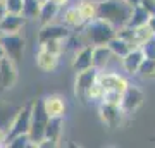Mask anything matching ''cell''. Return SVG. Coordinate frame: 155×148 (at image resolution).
Instances as JSON below:
<instances>
[{"label":"cell","instance_id":"6da1fadb","mask_svg":"<svg viewBox=\"0 0 155 148\" xmlns=\"http://www.w3.org/2000/svg\"><path fill=\"white\" fill-rule=\"evenodd\" d=\"M133 12V5L122 0H98V17L105 19L112 26L119 28L126 26Z\"/></svg>","mask_w":155,"mask_h":148},{"label":"cell","instance_id":"7a4b0ae2","mask_svg":"<svg viewBox=\"0 0 155 148\" xmlns=\"http://www.w3.org/2000/svg\"><path fill=\"white\" fill-rule=\"evenodd\" d=\"M83 29V40L84 43H90V45H107L109 40H112L114 36L117 35V29L112 26L110 22H107L105 19L102 17H95L91 21L84 22V26L81 28Z\"/></svg>","mask_w":155,"mask_h":148},{"label":"cell","instance_id":"3957f363","mask_svg":"<svg viewBox=\"0 0 155 148\" xmlns=\"http://www.w3.org/2000/svg\"><path fill=\"white\" fill-rule=\"evenodd\" d=\"M47 122H48V115L43 109L41 98L31 100V124H29V131H28L31 146H38L40 141L43 140Z\"/></svg>","mask_w":155,"mask_h":148},{"label":"cell","instance_id":"277c9868","mask_svg":"<svg viewBox=\"0 0 155 148\" xmlns=\"http://www.w3.org/2000/svg\"><path fill=\"white\" fill-rule=\"evenodd\" d=\"M29 124H31V102L17 110L16 115H14V119L9 122V126H7V141L11 138L21 136V134H28Z\"/></svg>","mask_w":155,"mask_h":148},{"label":"cell","instance_id":"5b68a950","mask_svg":"<svg viewBox=\"0 0 155 148\" xmlns=\"http://www.w3.org/2000/svg\"><path fill=\"white\" fill-rule=\"evenodd\" d=\"M0 43L4 47L7 57H11L12 61L19 62L24 54V47H26V40L21 33H9V35H0Z\"/></svg>","mask_w":155,"mask_h":148},{"label":"cell","instance_id":"8992f818","mask_svg":"<svg viewBox=\"0 0 155 148\" xmlns=\"http://www.w3.org/2000/svg\"><path fill=\"white\" fill-rule=\"evenodd\" d=\"M97 77H98V69L97 67H90V69L76 72V77H74V97L79 102L86 104V93H88L90 86L97 81Z\"/></svg>","mask_w":155,"mask_h":148},{"label":"cell","instance_id":"52a82bcc","mask_svg":"<svg viewBox=\"0 0 155 148\" xmlns=\"http://www.w3.org/2000/svg\"><path fill=\"white\" fill-rule=\"evenodd\" d=\"M98 115L102 122L107 127L116 129L122 124V119L126 117V112L122 110L121 105H114V104H107V102H100L98 104Z\"/></svg>","mask_w":155,"mask_h":148},{"label":"cell","instance_id":"ba28073f","mask_svg":"<svg viewBox=\"0 0 155 148\" xmlns=\"http://www.w3.org/2000/svg\"><path fill=\"white\" fill-rule=\"evenodd\" d=\"M98 81L102 83L104 91L124 93V90L129 86V79L117 71H98Z\"/></svg>","mask_w":155,"mask_h":148},{"label":"cell","instance_id":"9c48e42d","mask_svg":"<svg viewBox=\"0 0 155 148\" xmlns=\"http://www.w3.org/2000/svg\"><path fill=\"white\" fill-rule=\"evenodd\" d=\"M17 81V62L4 55L0 59V91H9Z\"/></svg>","mask_w":155,"mask_h":148},{"label":"cell","instance_id":"30bf717a","mask_svg":"<svg viewBox=\"0 0 155 148\" xmlns=\"http://www.w3.org/2000/svg\"><path fill=\"white\" fill-rule=\"evenodd\" d=\"M64 134V117H54L48 119L47 127H45V136L40 141L38 148L41 146H57Z\"/></svg>","mask_w":155,"mask_h":148},{"label":"cell","instance_id":"8fae6325","mask_svg":"<svg viewBox=\"0 0 155 148\" xmlns=\"http://www.w3.org/2000/svg\"><path fill=\"white\" fill-rule=\"evenodd\" d=\"M71 36V29L67 26H64L62 22L54 21L48 24H41L38 31V43L45 41V40H67Z\"/></svg>","mask_w":155,"mask_h":148},{"label":"cell","instance_id":"7c38bea8","mask_svg":"<svg viewBox=\"0 0 155 148\" xmlns=\"http://www.w3.org/2000/svg\"><path fill=\"white\" fill-rule=\"evenodd\" d=\"M41 104H43V109L48 115V119H54V117H66V110H67V104L66 98L62 95L52 93L47 95L41 98Z\"/></svg>","mask_w":155,"mask_h":148},{"label":"cell","instance_id":"4fadbf2b","mask_svg":"<svg viewBox=\"0 0 155 148\" xmlns=\"http://www.w3.org/2000/svg\"><path fill=\"white\" fill-rule=\"evenodd\" d=\"M143 98H145L143 91H141L136 84H131V83H129V86L124 90L122 98H121V107H122V110L126 112V115L138 109L140 105L143 104Z\"/></svg>","mask_w":155,"mask_h":148},{"label":"cell","instance_id":"5bb4252c","mask_svg":"<svg viewBox=\"0 0 155 148\" xmlns=\"http://www.w3.org/2000/svg\"><path fill=\"white\" fill-rule=\"evenodd\" d=\"M57 21L62 22L64 26H67L71 31L72 29H81L84 26V19L81 17L79 9H78L76 4H67L66 7H62Z\"/></svg>","mask_w":155,"mask_h":148},{"label":"cell","instance_id":"9a60e30c","mask_svg":"<svg viewBox=\"0 0 155 148\" xmlns=\"http://www.w3.org/2000/svg\"><path fill=\"white\" fill-rule=\"evenodd\" d=\"M143 59H145V54H143V50L140 48V47L131 48L121 59L122 71L126 72V74H129V76H136V72H138V69H140V66H141Z\"/></svg>","mask_w":155,"mask_h":148},{"label":"cell","instance_id":"2e32d148","mask_svg":"<svg viewBox=\"0 0 155 148\" xmlns=\"http://www.w3.org/2000/svg\"><path fill=\"white\" fill-rule=\"evenodd\" d=\"M90 67H93V45L84 43L76 50V54L72 57V69L79 72Z\"/></svg>","mask_w":155,"mask_h":148},{"label":"cell","instance_id":"e0dca14e","mask_svg":"<svg viewBox=\"0 0 155 148\" xmlns=\"http://www.w3.org/2000/svg\"><path fill=\"white\" fill-rule=\"evenodd\" d=\"M116 55L110 52L107 45H95L93 47V67L98 71H107L110 64L114 62Z\"/></svg>","mask_w":155,"mask_h":148},{"label":"cell","instance_id":"ac0fdd59","mask_svg":"<svg viewBox=\"0 0 155 148\" xmlns=\"http://www.w3.org/2000/svg\"><path fill=\"white\" fill-rule=\"evenodd\" d=\"M59 59L61 55H55V54H50L43 48H38V52L35 54V64L38 67L40 71L43 72H54L59 67Z\"/></svg>","mask_w":155,"mask_h":148},{"label":"cell","instance_id":"d6986e66","mask_svg":"<svg viewBox=\"0 0 155 148\" xmlns=\"http://www.w3.org/2000/svg\"><path fill=\"white\" fill-rule=\"evenodd\" d=\"M26 24V19L22 14H12L7 12L4 19L0 21V35H9V33H21L22 28Z\"/></svg>","mask_w":155,"mask_h":148},{"label":"cell","instance_id":"ffe728a7","mask_svg":"<svg viewBox=\"0 0 155 148\" xmlns=\"http://www.w3.org/2000/svg\"><path fill=\"white\" fill-rule=\"evenodd\" d=\"M61 5H57L55 2H52V0H47L41 4V9H40V16L36 21L40 22V26L41 24H48V22H54L57 21V17L61 14Z\"/></svg>","mask_w":155,"mask_h":148},{"label":"cell","instance_id":"44dd1931","mask_svg":"<svg viewBox=\"0 0 155 148\" xmlns=\"http://www.w3.org/2000/svg\"><path fill=\"white\" fill-rule=\"evenodd\" d=\"M79 14L84 19V22L91 21L98 16V0H78L76 2Z\"/></svg>","mask_w":155,"mask_h":148},{"label":"cell","instance_id":"7402d4cb","mask_svg":"<svg viewBox=\"0 0 155 148\" xmlns=\"http://www.w3.org/2000/svg\"><path fill=\"white\" fill-rule=\"evenodd\" d=\"M107 47H109L112 54L116 55V57H119V59H122V57H124V55L129 52V50L134 48V47L129 43L126 38H122V36H119V35H116L112 40H109Z\"/></svg>","mask_w":155,"mask_h":148},{"label":"cell","instance_id":"603a6c76","mask_svg":"<svg viewBox=\"0 0 155 148\" xmlns=\"http://www.w3.org/2000/svg\"><path fill=\"white\" fill-rule=\"evenodd\" d=\"M150 14L147 9H145L141 4H138V5L133 7V12H131V17H129V21H127L126 26L129 28H136V26H141V24H147L150 19Z\"/></svg>","mask_w":155,"mask_h":148},{"label":"cell","instance_id":"cb8c5ba5","mask_svg":"<svg viewBox=\"0 0 155 148\" xmlns=\"http://www.w3.org/2000/svg\"><path fill=\"white\" fill-rule=\"evenodd\" d=\"M40 9H41V2L40 0H22V17L26 21H36L40 16Z\"/></svg>","mask_w":155,"mask_h":148},{"label":"cell","instance_id":"d4e9b609","mask_svg":"<svg viewBox=\"0 0 155 148\" xmlns=\"http://www.w3.org/2000/svg\"><path fill=\"white\" fill-rule=\"evenodd\" d=\"M66 41L67 40H45V41H40L38 48H43L50 54L55 55H62L66 52Z\"/></svg>","mask_w":155,"mask_h":148},{"label":"cell","instance_id":"484cf974","mask_svg":"<svg viewBox=\"0 0 155 148\" xmlns=\"http://www.w3.org/2000/svg\"><path fill=\"white\" fill-rule=\"evenodd\" d=\"M102 97H104V86H102V83L97 77V81L90 86L88 93H86V102H90V104H100Z\"/></svg>","mask_w":155,"mask_h":148},{"label":"cell","instance_id":"4316f807","mask_svg":"<svg viewBox=\"0 0 155 148\" xmlns=\"http://www.w3.org/2000/svg\"><path fill=\"white\" fill-rule=\"evenodd\" d=\"M153 72H155V59H147L145 57L138 72H136V76L147 79V77H153Z\"/></svg>","mask_w":155,"mask_h":148},{"label":"cell","instance_id":"83f0119b","mask_svg":"<svg viewBox=\"0 0 155 148\" xmlns=\"http://www.w3.org/2000/svg\"><path fill=\"white\" fill-rule=\"evenodd\" d=\"M5 146L9 148H21V146H31V141H29V136L28 134H21V136H16V138H11L7 141Z\"/></svg>","mask_w":155,"mask_h":148},{"label":"cell","instance_id":"f1b7e54d","mask_svg":"<svg viewBox=\"0 0 155 148\" xmlns=\"http://www.w3.org/2000/svg\"><path fill=\"white\" fill-rule=\"evenodd\" d=\"M140 48L143 50V54H145L147 59H155V36L148 38Z\"/></svg>","mask_w":155,"mask_h":148},{"label":"cell","instance_id":"f546056e","mask_svg":"<svg viewBox=\"0 0 155 148\" xmlns=\"http://www.w3.org/2000/svg\"><path fill=\"white\" fill-rule=\"evenodd\" d=\"M7 7V12H12V14H21L22 11V0H4Z\"/></svg>","mask_w":155,"mask_h":148},{"label":"cell","instance_id":"4dcf8cb0","mask_svg":"<svg viewBox=\"0 0 155 148\" xmlns=\"http://www.w3.org/2000/svg\"><path fill=\"white\" fill-rule=\"evenodd\" d=\"M7 145V127H0V148Z\"/></svg>","mask_w":155,"mask_h":148},{"label":"cell","instance_id":"1f68e13d","mask_svg":"<svg viewBox=\"0 0 155 148\" xmlns=\"http://www.w3.org/2000/svg\"><path fill=\"white\" fill-rule=\"evenodd\" d=\"M7 14V7H5V2L4 0H0V21L4 19V16Z\"/></svg>","mask_w":155,"mask_h":148},{"label":"cell","instance_id":"d6a6232c","mask_svg":"<svg viewBox=\"0 0 155 148\" xmlns=\"http://www.w3.org/2000/svg\"><path fill=\"white\" fill-rule=\"evenodd\" d=\"M147 24H148V28L152 29V33L155 35V14H153V16H150V19H148V22H147Z\"/></svg>","mask_w":155,"mask_h":148},{"label":"cell","instance_id":"836d02e7","mask_svg":"<svg viewBox=\"0 0 155 148\" xmlns=\"http://www.w3.org/2000/svg\"><path fill=\"white\" fill-rule=\"evenodd\" d=\"M52 2H55L57 5H61V7H66L67 4L71 2V0H52Z\"/></svg>","mask_w":155,"mask_h":148},{"label":"cell","instance_id":"e575fe53","mask_svg":"<svg viewBox=\"0 0 155 148\" xmlns=\"http://www.w3.org/2000/svg\"><path fill=\"white\" fill-rule=\"evenodd\" d=\"M122 2H126V4H129V5H138L140 2H141V0H122Z\"/></svg>","mask_w":155,"mask_h":148},{"label":"cell","instance_id":"d590c367","mask_svg":"<svg viewBox=\"0 0 155 148\" xmlns=\"http://www.w3.org/2000/svg\"><path fill=\"white\" fill-rule=\"evenodd\" d=\"M4 55H5V52H4V47H2V43H0V59H2Z\"/></svg>","mask_w":155,"mask_h":148},{"label":"cell","instance_id":"8d00e7d4","mask_svg":"<svg viewBox=\"0 0 155 148\" xmlns=\"http://www.w3.org/2000/svg\"><path fill=\"white\" fill-rule=\"evenodd\" d=\"M40 2H41V4H43V2H47V0H40Z\"/></svg>","mask_w":155,"mask_h":148},{"label":"cell","instance_id":"74e56055","mask_svg":"<svg viewBox=\"0 0 155 148\" xmlns=\"http://www.w3.org/2000/svg\"><path fill=\"white\" fill-rule=\"evenodd\" d=\"M153 77H155V72H153Z\"/></svg>","mask_w":155,"mask_h":148}]
</instances>
